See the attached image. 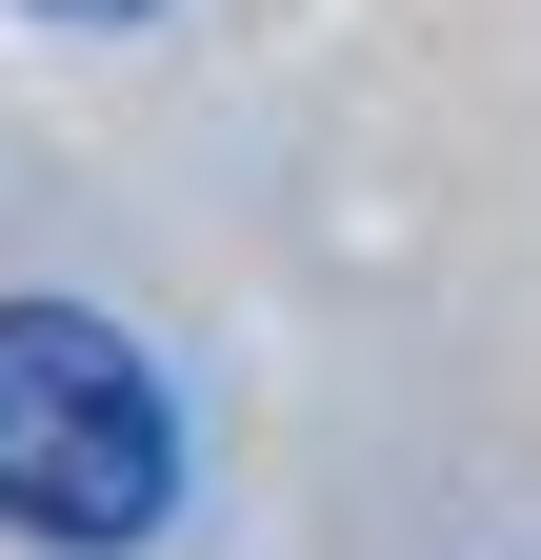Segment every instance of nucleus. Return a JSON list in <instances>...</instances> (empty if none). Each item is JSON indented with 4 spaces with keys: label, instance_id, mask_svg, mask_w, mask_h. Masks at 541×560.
Here are the masks:
<instances>
[{
    "label": "nucleus",
    "instance_id": "nucleus-2",
    "mask_svg": "<svg viewBox=\"0 0 541 560\" xmlns=\"http://www.w3.org/2000/svg\"><path fill=\"white\" fill-rule=\"evenodd\" d=\"M60 21H141V0H60Z\"/></svg>",
    "mask_w": 541,
    "mask_h": 560
},
{
    "label": "nucleus",
    "instance_id": "nucleus-1",
    "mask_svg": "<svg viewBox=\"0 0 541 560\" xmlns=\"http://www.w3.org/2000/svg\"><path fill=\"white\" fill-rule=\"evenodd\" d=\"M0 521L60 560H141L181 521V400L101 301H0Z\"/></svg>",
    "mask_w": 541,
    "mask_h": 560
}]
</instances>
